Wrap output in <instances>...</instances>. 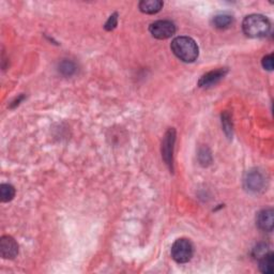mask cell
<instances>
[{
	"label": "cell",
	"mask_w": 274,
	"mask_h": 274,
	"mask_svg": "<svg viewBox=\"0 0 274 274\" xmlns=\"http://www.w3.org/2000/svg\"><path fill=\"white\" fill-rule=\"evenodd\" d=\"M242 29L248 38H264L270 32L271 24L264 15L252 14L243 20Z\"/></svg>",
	"instance_id": "cell-2"
},
{
	"label": "cell",
	"mask_w": 274,
	"mask_h": 274,
	"mask_svg": "<svg viewBox=\"0 0 274 274\" xmlns=\"http://www.w3.org/2000/svg\"><path fill=\"white\" fill-rule=\"evenodd\" d=\"M15 196V189L13 186L8 183H3L0 186V199L2 202L11 201Z\"/></svg>",
	"instance_id": "cell-12"
},
{
	"label": "cell",
	"mask_w": 274,
	"mask_h": 274,
	"mask_svg": "<svg viewBox=\"0 0 274 274\" xmlns=\"http://www.w3.org/2000/svg\"><path fill=\"white\" fill-rule=\"evenodd\" d=\"M231 23H232V16L228 14H219L217 16H214L213 19L214 27H217L219 29L227 28L228 26L231 25Z\"/></svg>",
	"instance_id": "cell-13"
},
{
	"label": "cell",
	"mask_w": 274,
	"mask_h": 274,
	"mask_svg": "<svg viewBox=\"0 0 274 274\" xmlns=\"http://www.w3.org/2000/svg\"><path fill=\"white\" fill-rule=\"evenodd\" d=\"M273 264H274V257H273V253L271 252L266 253L259 258V269L265 274H272Z\"/></svg>",
	"instance_id": "cell-11"
},
{
	"label": "cell",
	"mask_w": 274,
	"mask_h": 274,
	"mask_svg": "<svg viewBox=\"0 0 274 274\" xmlns=\"http://www.w3.org/2000/svg\"><path fill=\"white\" fill-rule=\"evenodd\" d=\"M266 186V179L264 175L259 170L248 171L244 178V187L249 192L257 193L263 191Z\"/></svg>",
	"instance_id": "cell-6"
},
{
	"label": "cell",
	"mask_w": 274,
	"mask_h": 274,
	"mask_svg": "<svg viewBox=\"0 0 274 274\" xmlns=\"http://www.w3.org/2000/svg\"><path fill=\"white\" fill-rule=\"evenodd\" d=\"M19 254V244L11 236H3L0 239V255L4 259H13Z\"/></svg>",
	"instance_id": "cell-7"
},
{
	"label": "cell",
	"mask_w": 274,
	"mask_h": 274,
	"mask_svg": "<svg viewBox=\"0 0 274 274\" xmlns=\"http://www.w3.org/2000/svg\"><path fill=\"white\" fill-rule=\"evenodd\" d=\"M261 63H263V67L266 70L272 71L273 70V55H267V56H265L263 58V61H261Z\"/></svg>",
	"instance_id": "cell-18"
},
{
	"label": "cell",
	"mask_w": 274,
	"mask_h": 274,
	"mask_svg": "<svg viewBox=\"0 0 274 274\" xmlns=\"http://www.w3.org/2000/svg\"><path fill=\"white\" fill-rule=\"evenodd\" d=\"M76 67L75 64L70 60H63L59 64V72L64 76H71L75 73Z\"/></svg>",
	"instance_id": "cell-14"
},
{
	"label": "cell",
	"mask_w": 274,
	"mask_h": 274,
	"mask_svg": "<svg viewBox=\"0 0 274 274\" xmlns=\"http://www.w3.org/2000/svg\"><path fill=\"white\" fill-rule=\"evenodd\" d=\"M198 159H199V162L204 165V166H207V165H209L211 163V154L209 152V150H208L207 148H204V149H200V151H199V154H198Z\"/></svg>",
	"instance_id": "cell-16"
},
{
	"label": "cell",
	"mask_w": 274,
	"mask_h": 274,
	"mask_svg": "<svg viewBox=\"0 0 274 274\" xmlns=\"http://www.w3.org/2000/svg\"><path fill=\"white\" fill-rule=\"evenodd\" d=\"M175 141L176 131L171 128L166 132L162 141V158L170 170H172V154H174Z\"/></svg>",
	"instance_id": "cell-5"
},
{
	"label": "cell",
	"mask_w": 274,
	"mask_h": 274,
	"mask_svg": "<svg viewBox=\"0 0 274 274\" xmlns=\"http://www.w3.org/2000/svg\"><path fill=\"white\" fill-rule=\"evenodd\" d=\"M117 23H118V14L115 13V14H112V15L110 16V19H109V21L106 22L104 28L106 29V30L110 31V30H112V29L116 28Z\"/></svg>",
	"instance_id": "cell-17"
},
{
	"label": "cell",
	"mask_w": 274,
	"mask_h": 274,
	"mask_svg": "<svg viewBox=\"0 0 274 274\" xmlns=\"http://www.w3.org/2000/svg\"><path fill=\"white\" fill-rule=\"evenodd\" d=\"M149 31L156 39L166 40L175 34L176 26L170 21H157L151 24Z\"/></svg>",
	"instance_id": "cell-4"
},
{
	"label": "cell",
	"mask_w": 274,
	"mask_h": 274,
	"mask_svg": "<svg viewBox=\"0 0 274 274\" xmlns=\"http://www.w3.org/2000/svg\"><path fill=\"white\" fill-rule=\"evenodd\" d=\"M194 253L193 244L188 239H178L171 247V257L178 264H186L192 259Z\"/></svg>",
	"instance_id": "cell-3"
},
{
	"label": "cell",
	"mask_w": 274,
	"mask_h": 274,
	"mask_svg": "<svg viewBox=\"0 0 274 274\" xmlns=\"http://www.w3.org/2000/svg\"><path fill=\"white\" fill-rule=\"evenodd\" d=\"M227 73V69H219L205 74L198 82L199 87H211L221 81Z\"/></svg>",
	"instance_id": "cell-8"
},
{
	"label": "cell",
	"mask_w": 274,
	"mask_h": 274,
	"mask_svg": "<svg viewBox=\"0 0 274 274\" xmlns=\"http://www.w3.org/2000/svg\"><path fill=\"white\" fill-rule=\"evenodd\" d=\"M162 7L163 2L161 0H142L139 2V10L146 14H156Z\"/></svg>",
	"instance_id": "cell-10"
},
{
	"label": "cell",
	"mask_w": 274,
	"mask_h": 274,
	"mask_svg": "<svg viewBox=\"0 0 274 274\" xmlns=\"http://www.w3.org/2000/svg\"><path fill=\"white\" fill-rule=\"evenodd\" d=\"M171 51L183 62H194L198 58V46L190 37H177L171 42Z\"/></svg>",
	"instance_id": "cell-1"
},
{
	"label": "cell",
	"mask_w": 274,
	"mask_h": 274,
	"mask_svg": "<svg viewBox=\"0 0 274 274\" xmlns=\"http://www.w3.org/2000/svg\"><path fill=\"white\" fill-rule=\"evenodd\" d=\"M222 123H223V128L226 135H227L229 138L230 136L232 135V123L230 120V116L228 112H224L222 115Z\"/></svg>",
	"instance_id": "cell-15"
},
{
	"label": "cell",
	"mask_w": 274,
	"mask_h": 274,
	"mask_svg": "<svg viewBox=\"0 0 274 274\" xmlns=\"http://www.w3.org/2000/svg\"><path fill=\"white\" fill-rule=\"evenodd\" d=\"M256 223L263 231L270 232L273 230V210L265 209L260 211L256 218Z\"/></svg>",
	"instance_id": "cell-9"
}]
</instances>
